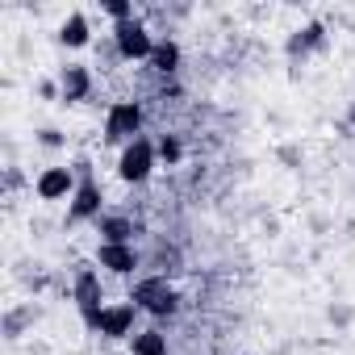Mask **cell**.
I'll use <instances>...</instances> for the list:
<instances>
[{"label":"cell","instance_id":"6da1fadb","mask_svg":"<svg viewBox=\"0 0 355 355\" xmlns=\"http://www.w3.org/2000/svg\"><path fill=\"white\" fill-rule=\"evenodd\" d=\"M130 301H134L138 309L155 313V318H171L175 305H180V297H175V288L167 284V276H142V280L134 284Z\"/></svg>","mask_w":355,"mask_h":355},{"label":"cell","instance_id":"7a4b0ae2","mask_svg":"<svg viewBox=\"0 0 355 355\" xmlns=\"http://www.w3.org/2000/svg\"><path fill=\"white\" fill-rule=\"evenodd\" d=\"M138 130H142V105L138 101H117V105H109V113H105V138L109 142H134L138 138Z\"/></svg>","mask_w":355,"mask_h":355},{"label":"cell","instance_id":"3957f363","mask_svg":"<svg viewBox=\"0 0 355 355\" xmlns=\"http://www.w3.org/2000/svg\"><path fill=\"white\" fill-rule=\"evenodd\" d=\"M155 146L146 142V138H134L130 146H121V159H117V175L125 184H142L146 175H150V167H155Z\"/></svg>","mask_w":355,"mask_h":355},{"label":"cell","instance_id":"277c9868","mask_svg":"<svg viewBox=\"0 0 355 355\" xmlns=\"http://www.w3.org/2000/svg\"><path fill=\"white\" fill-rule=\"evenodd\" d=\"M113 46H117L121 59H146V63H150V55H155V38H150V30H146L138 17L113 26Z\"/></svg>","mask_w":355,"mask_h":355},{"label":"cell","instance_id":"5b68a950","mask_svg":"<svg viewBox=\"0 0 355 355\" xmlns=\"http://www.w3.org/2000/svg\"><path fill=\"white\" fill-rule=\"evenodd\" d=\"M76 305H80V313H84V322H88V326H96V322H101L105 293H101V276H96V272H88V268H80V272H76Z\"/></svg>","mask_w":355,"mask_h":355},{"label":"cell","instance_id":"8992f818","mask_svg":"<svg viewBox=\"0 0 355 355\" xmlns=\"http://www.w3.org/2000/svg\"><path fill=\"white\" fill-rule=\"evenodd\" d=\"M76 175H71V167H46V171H38V180H34V193L42 197V201H63V197H76Z\"/></svg>","mask_w":355,"mask_h":355},{"label":"cell","instance_id":"52a82bcc","mask_svg":"<svg viewBox=\"0 0 355 355\" xmlns=\"http://www.w3.org/2000/svg\"><path fill=\"white\" fill-rule=\"evenodd\" d=\"M80 189H76V197H71V218L76 222H92V218H101V189H96V180L88 175V163H80Z\"/></svg>","mask_w":355,"mask_h":355},{"label":"cell","instance_id":"ba28073f","mask_svg":"<svg viewBox=\"0 0 355 355\" xmlns=\"http://www.w3.org/2000/svg\"><path fill=\"white\" fill-rule=\"evenodd\" d=\"M134 313H138V305H105L101 309V322L92 326V330H101L105 338H134Z\"/></svg>","mask_w":355,"mask_h":355},{"label":"cell","instance_id":"9c48e42d","mask_svg":"<svg viewBox=\"0 0 355 355\" xmlns=\"http://www.w3.org/2000/svg\"><path fill=\"white\" fill-rule=\"evenodd\" d=\"M96 263L109 268V272H117V276H130V272L138 268V251H134L130 243H101Z\"/></svg>","mask_w":355,"mask_h":355},{"label":"cell","instance_id":"30bf717a","mask_svg":"<svg viewBox=\"0 0 355 355\" xmlns=\"http://www.w3.org/2000/svg\"><path fill=\"white\" fill-rule=\"evenodd\" d=\"M59 88H63V101H67V105L84 101V96L92 92V76H88V67H80V63H67V67L59 71Z\"/></svg>","mask_w":355,"mask_h":355},{"label":"cell","instance_id":"8fae6325","mask_svg":"<svg viewBox=\"0 0 355 355\" xmlns=\"http://www.w3.org/2000/svg\"><path fill=\"white\" fill-rule=\"evenodd\" d=\"M88 38H92V26H88L84 13H71V17L59 26V42H63V46H88Z\"/></svg>","mask_w":355,"mask_h":355},{"label":"cell","instance_id":"7c38bea8","mask_svg":"<svg viewBox=\"0 0 355 355\" xmlns=\"http://www.w3.org/2000/svg\"><path fill=\"white\" fill-rule=\"evenodd\" d=\"M150 67L159 71V76H171V71H180V46L175 42H155V55H150Z\"/></svg>","mask_w":355,"mask_h":355},{"label":"cell","instance_id":"4fadbf2b","mask_svg":"<svg viewBox=\"0 0 355 355\" xmlns=\"http://www.w3.org/2000/svg\"><path fill=\"white\" fill-rule=\"evenodd\" d=\"M134 355H167V334L163 330H138L134 334Z\"/></svg>","mask_w":355,"mask_h":355},{"label":"cell","instance_id":"5bb4252c","mask_svg":"<svg viewBox=\"0 0 355 355\" xmlns=\"http://www.w3.org/2000/svg\"><path fill=\"white\" fill-rule=\"evenodd\" d=\"M134 230H138V226H134L130 218H101V234H105V243H130Z\"/></svg>","mask_w":355,"mask_h":355},{"label":"cell","instance_id":"9a60e30c","mask_svg":"<svg viewBox=\"0 0 355 355\" xmlns=\"http://www.w3.org/2000/svg\"><path fill=\"white\" fill-rule=\"evenodd\" d=\"M155 150H159V159H163L167 167H175V163H180V159H184V146H180V138H175V134H163Z\"/></svg>","mask_w":355,"mask_h":355},{"label":"cell","instance_id":"2e32d148","mask_svg":"<svg viewBox=\"0 0 355 355\" xmlns=\"http://www.w3.org/2000/svg\"><path fill=\"white\" fill-rule=\"evenodd\" d=\"M105 13L121 26V21H134V5L130 0H105Z\"/></svg>","mask_w":355,"mask_h":355},{"label":"cell","instance_id":"e0dca14e","mask_svg":"<svg viewBox=\"0 0 355 355\" xmlns=\"http://www.w3.org/2000/svg\"><path fill=\"white\" fill-rule=\"evenodd\" d=\"M38 142H42V146H63V134H59V130H42Z\"/></svg>","mask_w":355,"mask_h":355}]
</instances>
